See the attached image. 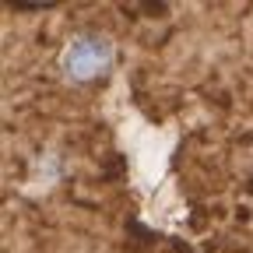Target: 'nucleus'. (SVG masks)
Segmentation results:
<instances>
[{
    "mask_svg": "<svg viewBox=\"0 0 253 253\" xmlns=\"http://www.w3.org/2000/svg\"><path fill=\"white\" fill-rule=\"evenodd\" d=\"M113 60H116V49L113 42L102 36V32H78V36L63 46L60 53V71L67 74L71 81L78 84H95V81H102L109 71H113Z\"/></svg>",
    "mask_w": 253,
    "mask_h": 253,
    "instance_id": "f257e3e1",
    "label": "nucleus"
},
{
    "mask_svg": "<svg viewBox=\"0 0 253 253\" xmlns=\"http://www.w3.org/2000/svg\"><path fill=\"white\" fill-rule=\"evenodd\" d=\"M229 162H232V172H236V179L253 194V134H246V137H239L236 144H232V155H229Z\"/></svg>",
    "mask_w": 253,
    "mask_h": 253,
    "instance_id": "f03ea898",
    "label": "nucleus"
}]
</instances>
